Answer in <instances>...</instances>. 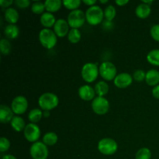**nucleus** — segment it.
I'll return each mask as SVG.
<instances>
[{"instance_id":"nucleus-44","label":"nucleus","mask_w":159,"mask_h":159,"mask_svg":"<svg viewBox=\"0 0 159 159\" xmlns=\"http://www.w3.org/2000/svg\"><path fill=\"white\" fill-rule=\"evenodd\" d=\"M108 0H103V1H102V0H100V1H99V2L100 3H102V4H104V3H107L108 2Z\"/></svg>"},{"instance_id":"nucleus-14","label":"nucleus","mask_w":159,"mask_h":159,"mask_svg":"<svg viewBox=\"0 0 159 159\" xmlns=\"http://www.w3.org/2000/svg\"><path fill=\"white\" fill-rule=\"evenodd\" d=\"M79 96L85 101H91L95 99L96 92L92 86L89 85H84L79 89Z\"/></svg>"},{"instance_id":"nucleus-3","label":"nucleus","mask_w":159,"mask_h":159,"mask_svg":"<svg viewBox=\"0 0 159 159\" xmlns=\"http://www.w3.org/2000/svg\"><path fill=\"white\" fill-rule=\"evenodd\" d=\"M85 18L89 24L92 26H97L102 23L104 18V11L99 6H90L85 12Z\"/></svg>"},{"instance_id":"nucleus-35","label":"nucleus","mask_w":159,"mask_h":159,"mask_svg":"<svg viewBox=\"0 0 159 159\" xmlns=\"http://www.w3.org/2000/svg\"><path fill=\"white\" fill-rule=\"evenodd\" d=\"M151 36L156 41L159 42V24H155L152 26L150 30Z\"/></svg>"},{"instance_id":"nucleus-11","label":"nucleus","mask_w":159,"mask_h":159,"mask_svg":"<svg viewBox=\"0 0 159 159\" xmlns=\"http://www.w3.org/2000/svg\"><path fill=\"white\" fill-rule=\"evenodd\" d=\"M28 101L26 97L23 96H18L14 98L11 103V109L15 114H23L27 110Z\"/></svg>"},{"instance_id":"nucleus-38","label":"nucleus","mask_w":159,"mask_h":159,"mask_svg":"<svg viewBox=\"0 0 159 159\" xmlns=\"http://www.w3.org/2000/svg\"><path fill=\"white\" fill-rule=\"evenodd\" d=\"M113 23H112V21H109V20H106V21L102 23V26H103L104 29L106 30H110L113 28Z\"/></svg>"},{"instance_id":"nucleus-18","label":"nucleus","mask_w":159,"mask_h":159,"mask_svg":"<svg viewBox=\"0 0 159 159\" xmlns=\"http://www.w3.org/2000/svg\"><path fill=\"white\" fill-rule=\"evenodd\" d=\"M146 83L150 86H156L159 83V71L158 70H149L146 73Z\"/></svg>"},{"instance_id":"nucleus-37","label":"nucleus","mask_w":159,"mask_h":159,"mask_svg":"<svg viewBox=\"0 0 159 159\" xmlns=\"http://www.w3.org/2000/svg\"><path fill=\"white\" fill-rule=\"evenodd\" d=\"M13 3L12 0H0V6L2 8H10L9 6Z\"/></svg>"},{"instance_id":"nucleus-2","label":"nucleus","mask_w":159,"mask_h":159,"mask_svg":"<svg viewBox=\"0 0 159 159\" xmlns=\"http://www.w3.org/2000/svg\"><path fill=\"white\" fill-rule=\"evenodd\" d=\"M58 97L54 93H45L39 97L38 104L40 109L44 111H50L54 110L58 106Z\"/></svg>"},{"instance_id":"nucleus-36","label":"nucleus","mask_w":159,"mask_h":159,"mask_svg":"<svg viewBox=\"0 0 159 159\" xmlns=\"http://www.w3.org/2000/svg\"><path fill=\"white\" fill-rule=\"evenodd\" d=\"M14 3L20 9H26L30 5V2L29 0H16Z\"/></svg>"},{"instance_id":"nucleus-5","label":"nucleus","mask_w":159,"mask_h":159,"mask_svg":"<svg viewBox=\"0 0 159 159\" xmlns=\"http://www.w3.org/2000/svg\"><path fill=\"white\" fill-rule=\"evenodd\" d=\"M67 21L71 29H79L82 27L85 22L86 21L85 13L81 9L71 11V12H69L68 16Z\"/></svg>"},{"instance_id":"nucleus-28","label":"nucleus","mask_w":159,"mask_h":159,"mask_svg":"<svg viewBox=\"0 0 159 159\" xmlns=\"http://www.w3.org/2000/svg\"><path fill=\"white\" fill-rule=\"evenodd\" d=\"M116 8L113 5H109L108 6H107V8L104 10V17L106 18V20H109V21H112L116 17Z\"/></svg>"},{"instance_id":"nucleus-20","label":"nucleus","mask_w":159,"mask_h":159,"mask_svg":"<svg viewBox=\"0 0 159 159\" xmlns=\"http://www.w3.org/2000/svg\"><path fill=\"white\" fill-rule=\"evenodd\" d=\"M4 34L6 38L14 40L18 37L20 34V29L16 24H9L5 27Z\"/></svg>"},{"instance_id":"nucleus-19","label":"nucleus","mask_w":159,"mask_h":159,"mask_svg":"<svg viewBox=\"0 0 159 159\" xmlns=\"http://www.w3.org/2000/svg\"><path fill=\"white\" fill-rule=\"evenodd\" d=\"M152 9H151V6L145 4V3H141L137 6L135 9V13L137 16L140 19H146L150 16Z\"/></svg>"},{"instance_id":"nucleus-43","label":"nucleus","mask_w":159,"mask_h":159,"mask_svg":"<svg viewBox=\"0 0 159 159\" xmlns=\"http://www.w3.org/2000/svg\"><path fill=\"white\" fill-rule=\"evenodd\" d=\"M50 116V112L49 111H44L43 112V116L44 117H48Z\"/></svg>"},{"instance_id":"nucleus-26","label":"nucleus","mask_w":159,"mask_h":159,"mask_svg":"<svg viewBox=\"0 0 159 159\" xmlns=\"http://www.w3.org/2000/svg\"><path fill=\"white\" fill-rule=\"evenodd\" d=\"M147 61L154 66H159V49L152 50L147 54Z\"/></svg>"},{"instance_id":"nucleus-12","label":"nucleus","mask_w":159,"mask_h":159,"mask_svg":"<svg viewBox=\"0 0 159 159\" xmlns=\"http://www.w3.org/2000/svg\"><path fill=\"white\" fill-rule=\"evenodd\" d=\"M114 85L119 89H125L130 86L133 82V78L129 73L123 72L118 74L113 80Z\"/></svg>"},{"instance_id":"nucleus-22","label":"nucleus","mask_w":159,"mask_h":159,"mask_svg":"<svg viewBox=\"0 0 159 159\" xmlns=\"http://www.w3.org/2000/svg\"><path fill=\"white\" fill-rule=\"evenodd\" d=\"M62 4L63 2L61 0H47L44 2L45 9L51 13L56 12L61 9Z\"/></svg>"},{"instance_id":"nucleus-33","label":"nucleus","mask_w":159,"mask_h":159,"mask_svg":"<svg viewBox=\"0 0 159 159\" xmlns=\"http://www.w3.org/2000/svg\"><path fill=\"white\" fill-rule=\"evenodd\" d=\"M10 148V141L5 137H2L0 139V152L2 153L7 152Z\"/></svg>"},{"instance_id":"nucleus-7","label":"nucleus","mask_w":159,"mask_h":159,"mask_svg":"<svg viewBox=\"0 0 159 159\" xmlns=\"http://www.w3.org/2000/svg\"><path fill=\"white\" fill-rule=\"evenodd\" d=\"M99 69V75L105 81L114 80L117 75V69L116 66L110 61L102 62Z\"/></svg>"},{"instance_id":"nucleus-13","label":"nucleus","mask_w":159,"mask_h":159,"mask_svg":"<svg viewBox=\"0 0 159 159\" xmlns=\"http://www.w3.org/2000/svg\"><path fill=\"white\" fill-rule=\"evenodd\" d=\"M69 24L64 19H58L54 26V32L57 37H65L69 33Z\"/></svg>"},{"instance_id":"nucleus-42","label":"nucleus","mask_w":159,"mask_h":159,"mask_svg":"<svg viewBox=\"0 0 159 159\" xmlns=\"http://www.w3.org/2000/svg\"><path fill=\"white\" fill-rule=\"evenodd\" d=\"M2 159H17L14 155H3Z\"/></svg>"},{"instance_id":"nucleus-25","label":"nucleus","mask_w":159,"mask_h":159,"mask_svg":"<svg viewBox=\"0 0 159 159\" xmlns=\"http://www.w3.org/2000/svg\"><path fill=\"white\" fill-rule=\"evenodd\" d=\"M57 140H58V137L57 134L54 132H48L45 134L43 137V142L47 146L54 145L57 142Z\"/></svg>"},{"instance_id":"nucleus-6","label":"nucleus","mask_w":159,"mask_h":159,"mask_svg":"<svg viewBox=\"0 0 159 159\" xmlns=\"http://www.w3.org/2000/svg\"><path fill=\"white\" fill-rule=\"evenodd\" d=\"M98 150L104 155H112L116 152L118 144L116 141L112 138H103L98 143Z\"/></svg>"},{"instance_id":"nucleus-24","label":"nucleus","mask_w":159,"mask_h":159,"mask_svg":"<svg viewBox=\"0 0 159 159\" xmlns=\"http://www.w3.org/2000/svg\"><path fill=\"white\" fill-rule=\"evenodd\" d=\"M43 113L42 112L41 110L40 109H33L30 111L29 114H28V120L30 122L33 123V124H36V123L39 122L43 117Z\"/></svg>"},{"instance_id":"nucleus-15","label":"nucleus","mask_w":159,"mask_h":159,"mask_svg":"<svg viewBox=\"0 0 159 159\" xmlns=\"http://www.w3.org/2000/svg\"><path fill=\"white\" fill-rule=\"evenodd\" d=\"M13 111L11 107L6 105H1L0 107V121L2 124H7L12 121L13 116Z\"/></svg>"},{"instance_id":"nucleus-30","label":"nucleus","mask_w":159,"mask_h":159,"mask_svg":"<svg viewBox=\"0 0 159 159\" xmlns=\"http://www.w3.org/2000/svg\"><path fill=\"white\" fill-rule=\"evenodd\" d=\"M62 2H63V6L66 9L73 11L79 9L82 2L80 0H65Z\"/></svg>"},{"instance_id":"nucleus-10","label":"nucleus","mask_w":159,"mask_h":159,"mask_svg":"<svg viewBox=\"0 0 159 159\" xmlns=\"http://www.w3.org/2000/svg\"><path fill=\"white\" fill-rule=\"evenodd\" d=\"M40 127L36 124L30 123L26 124L24 130H23V134H24L25 138L29 142L35 143L38 141L40 137Z\"/></svg>"},{"instance_id":"nucleus-40","label":"nucleus","mask_w":159,"mask_h":159,"mask_svg":"<svg viewBox=\"0 0 159 159\" xmlns=\"http://www.w3.org/2000/svg\"><path fill=\"white\" fill-rule=\"evenodd\" d=\"M116 5H118L119 6H124L125 5H127L129 2L128 0H116L115 1Z\"/></svg>"},{"instance_id":"nucleus-31","label":"nucleus","mask_w":159,"mask_h":159,"mask_svg":"<svg viewBox=\"0 0 159 159\" xmlns=\"http://www.w3.org/2000/svg\"><path fill=\"white\" fill-rule=\"evenodd\" d=\"M31 10L34 14H43L45 10V5L42 2H34L31 6Z\"/></svg>"},{"instance_id":"nucleus-21","label":"nucleus","mask_w":159,"mask_h":159,"mask_svg":"<svg viewBox=\"0 0 159 159\" xmlns=\"http://www.w3.org/2000/svg\"><path fill=\"white\" fill-rule=\"evenodd\" d=\"M10 124L12 128L16 132H21L23 131V130H24L25 127H26V126L23 118H22L21 116H14V117L12 118V121L10 122Z\"/></svg>"},{"instance_id":"nucleus-4","label":"nucleus","mask_w":159,"mask_h":159,"mask_svg":"<svg viewBox=\"0 0 159 159\" xmlns=\"http://www.w3.org/2000/svg\"><path fill=\"white\" fill-rule=\"evenodd\" d=\"M99 74V69L97 64L86 63L83 65L81 71V75L85 82L92 83L96 80Z\"/></svg>"},{"instance_id":"nucleus-41","label":"nucleus","mask_w":159,"mask_h":159,"mask_svg":"<svg viewBox=\"0 0 159 159\" xmlns=\"http://www.w3.org/2000/svg\"><path fill=\"white\" fill-rule=\"evenodd\" d=\"M82 2H83L85 5L89 6V7L90 6H95V4L96 3V0H83Z\"/></svg>"},{"instance_id":"nucleus-27","label":"nucleus","mask_w":159,"mask_h":159,"mask_svg":"<svg viewBox=\"0 0 159 159\" xmlns=\"http://www.w3.org/2000/svg\"><path fill=\"white\" fill-rule=\"evenodd\" d=\"M82 34L79 29H71L70 30L68 34V41L71 43H77L80 41Z\"/></svg>"},{"instance_id":"nucleus-39","label":"nucleus","mask_w":159,"mask_h":159,"mask_svg":"<svg viewBox=\"0 0 159 159\" xmlns=\"http://www.w3.org/2000/svg\"><path fill=\"white\" fill-rule=\"evenodd\" d=\"M152 95L155 99H159V85L154 87L152 89Z\"/></svg>"},{"instance_id":"nucleus-1","label":"nucleus","mask_w":159,"mask_h":159,"mask_svg":"<svg viewBox=\"0 0 159 159\" xmlns=\"http://www.w3.org/2000/svg\"><path fill=\"white\" fill-rule=\"evenodd\" d=\"M39 40L43 48L51 50L57 44V37L54 30L43 28L39 33Z\"/></svg>"},{"instance_id":"nucleus-34","label":"nucleus","mask_w":159,"mask_h":159,"mask_svg":"<svg viewBox=\"0 0 159 159\" xmlns=\"http://www.w3.org/2000/svg\"><path fill=\"white\" fill-rule=\"evenodd\" d=\"M145 77H146V73L144 72L143 70H141V69L136 70L133 74L134 79L135 81H137V82H142L144 79H145Z\"/></svg>"},{"instance_id":"nucleus-32","label":"nucleus","mask_w":159,"mask_h":159,"mask_svg":"<svg viewBox=\"0 0 159 159\" xmlns=\"http://www.w3.org/2000/svg\"><path fill=\"white\" fill-rule=\"evenodd\" d=\"M11 48H12L11 43L7 39L3 38L0 40V51H1L2 54H5V55L9 54L11 51Z\"/></svg>"},{"instance_id":"nucleus-9","label":"nucleus","mask_w":159,"mask_h":159,"mask_svg":"<svg viewBox=\"0 0 159 159\" xmlns=\"http://www.w3.org/2000/svg\"><path fill=\"white\" fill-rule=\"evenodd\" d=\"M92 109L98 115H104L108 113L110 102L105 97L97 96L92 102Z\"/></svg>"},{"instance_id":"nucleus-16","label":"nucleus","mask_w":159,"mask_h":159,"mask_svg":"<svg viewBox=\"0 0 159 159\" xmlns=\"http://www.w3.org/2000/svg\"><path fill=\"white\" fill-rule=\"evenodd\" d=\"M40 21L42 26H44L47 29H50L52 26L54 27L57 20H56V18L54 14L46 12L42 14L41 16H40Z\"/></svg>"},{"instance_id":"nucleus-23","label":"nucleus","mask_w":159,"mask_h":159,"mask_svg":"<svg viewBox=\"0 0 159 159\" xmlns=\"http://www.w3.org/2000/svg\"><path fill=\"white\" fill-rule=\"evenodd\" d=\"M94 89L97 96L104 97L109 92V85L105 81H99L95 85Z\"/></svg>"},{"instance_id":"nucleus-17","label":"nucleus","mask_w":159,"mask_h":159,"mask_svg":"<svg viewBox=\"0 0 159 159\" xmlns=\"http://www.w3.org/2000/svg\"><path fill=\"white\" fill-rule=\"evenodd\" d=\"M5 20L6 22L9 23V24H16L19 20V12L14 8H8L5 11L4 13Z\"/></svg>"},{"instance_id":"nucleus-8","label":"nucleus","mask_w":159,"mask_h":159,"mask_svg":"<svg viewBox=\"0 0 159 159\" xmlns=\"http://www.w3.org/2000/svg\"><path fill=\"white\" fill-rule=\"evenodd\" d=\"M30 154L33 159H47L49 155L48 146L41 141H37L31 145Z\"/></svg>"},{"instance_id":"nucleus-29","label":"nucleus","mask_w":159,"mask_h":159,"mask_svg":"<svg viewBox=\"0 0 159 159\" xmlns=\"http://www.w3.org/2000/svg\"><path fill=\"white\" fill-rule=\"evenodd\" d=\"M152 152L148 148H142L137 152L135 159H151Z\"/></svg>"}]
</instances>
